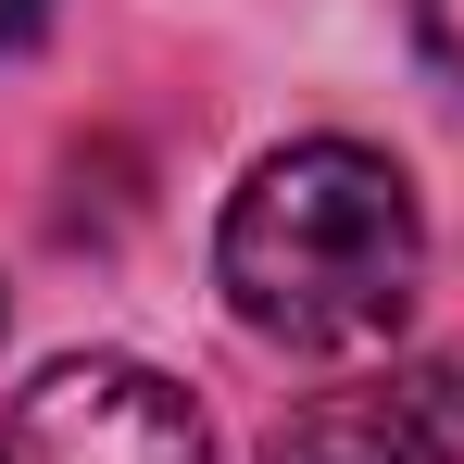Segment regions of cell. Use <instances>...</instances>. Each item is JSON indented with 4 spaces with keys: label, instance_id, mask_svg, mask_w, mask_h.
I'll list each match as a JSON object with an SVG mask.
<instances>
[{
    "label": "cell",
    "instance_id": "1",
    "mask_svg": "<svg viewBox=\"0 0 464 464\" xmlns=\"http://www.w3.org/2000/svg\"><path fill=\"white\" fill-rule=\"evenodd\" d=\"M214 276H227L238 326L289 339V352H364L389 339L414 289H427V214L414 176L364 139H289L251 163V188L214 227Z\"/></svg>",
    "mask_w": 464,
    "mask_h": 464
},
{
    "label": "cell",
    "instance_id": "2",
    "mask_svg": "<svg viewBox=\"0 0 464 464\" xmlns=\"http://www.w3.org/2000/svg\"><path fill=\"white\" fill-rule=\"evenodd\" d=\"M0 464H214V427H201V401L163 377V364L76 352V364H51L38 389H13Z\"/></svg>",
    "mask_w": 464,
    "mask_h": 464
},
{
    "label": "cell",
    "instance_id": "3",
    "mask_svg": "<svg viewBox=\"0 0 464 464\" xmlns=\"http://www.w3.org/2000/svg\"><path fill=\"white\" fill-rule=\"evenodd\" d=\"M264 464H464V364H377L289 401Z\"/></svg>",
    "mask_w": 464,
    "mask_h": 464
},
{
    "label": "cell",
    "instance_id": "4",
    "mask_svg": "<svg viewBox=\"0 0 464 464\" xmlns=\"http://www.w3.org/2000/svg\"><path fill=\"white\" fill-rule=\"evenodd\" d=\"M414 25H427V63L464 88V0H414Z\"/></svg>",
    "mask_w": 464,
    "mask_h": 464
},
{
    "label": "cell",
    "instance_id": "5",
    "mask_svg": "<svg viewBox=\"0 0 464 464\" xmlns=\"http://www.w3.org/2000/svg\"><path fill=\"white\" fill-rule=\"evenodd\" d=\"M38 13H51V0H0V51H25V38H38Z\"/></svg>",
    "mask_w": 464,
    "mask_h": 464
}]
</instances>
